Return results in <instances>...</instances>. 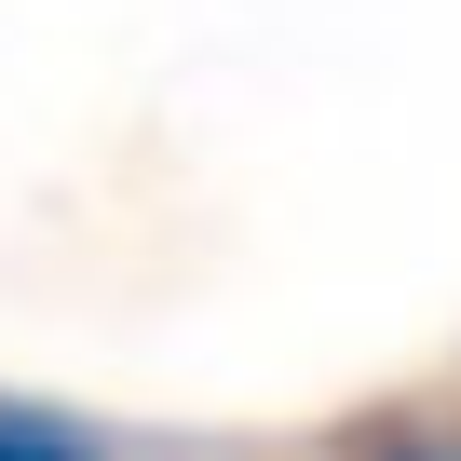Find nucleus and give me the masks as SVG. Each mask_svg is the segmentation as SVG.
Instances as JSON below:
<instances>
[{"instance_id":"nucleus-1","label":"nucleus","mask_w":461,"mask_h":461,"mask_svg":"<svg viewBox=\"0 0 461 461\" xmlns=\"http://www.w3.org/2000/svg\"><path fill=\"white\" fill-rule=\"evenodd\" d=\"M0 461H109V447L68 434V420H41V407H0Z\"/></svg>"},{"instance_id":"nucleus-2","label":"nucleus","mask_w":461,"mask_h":461,"mask_svg":"<svg viewBox=\"0 0 461 461\" xmlns=\"http://www.w3.org/2000/svg\"><path fill=\"white\" fill-rule=\"evenodd\" d=\"M353 461H461V434H420V420H393V434H366Z\"/></svg>"}]
</instances>
